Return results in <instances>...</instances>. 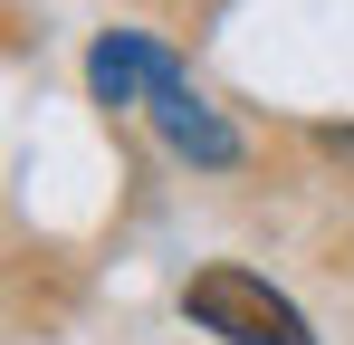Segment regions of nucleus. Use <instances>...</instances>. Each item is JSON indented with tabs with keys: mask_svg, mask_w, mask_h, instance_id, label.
Returning a JSON list of instances; mask_svg holds the SVG:
<instances>
[{
	"mask_svg": "<svg viewBox=\"0 0 354 345\" xmlns=\"http://www.w3.org/2000/svg\"><path fill=\"white\" fill-rule=\"evenodd\" d=\"M182 307H192L211 336H230V345H316L306 317H297L268 278H249V269H201V278L182 288Z\"/></svg>",
	"mask_w": 354,
	"mask_h": 345,
	"instance_id": "nucleus-1",
	"label": "nucleus"
},
{
	"mask_svg": "<svg viewBox=\"0 0 354 345\" xmlns=\"http://www.w3.org/2000/svg\"><path fill=\"white\" fill-rule=\"evenodd\" d=\"M163 67H173V57L153 48V39L115 29V39H96V48H86V87H96V106H134V96H144Z\"/></svg>",
	"mask_w": 354,
	"mask_h": 345,
	"instance_id": "nucleus-3",
	"label": "nucleus"
},
{
	"mask_svg": "<svg viewBox=\"0 0 354 345\" xmlns=\"http://www.w3.org/2000/svg\"><path fill=\"white\" fill-rule=\"evenodd\" d=\"M144 106H153V125L173 134L192 163H239V134H230L211 106H201V96H192V77H182V67H163V77L144 87Z\"/></svg>",
	"mask_w": 354,
	"mask_h": 345,
	"instance_id": "nucleus-2",
	"label": "nucleus"
}]
</instances>
